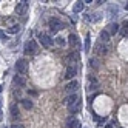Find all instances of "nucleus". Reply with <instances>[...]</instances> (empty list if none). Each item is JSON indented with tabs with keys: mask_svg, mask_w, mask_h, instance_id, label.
I'll use <instances>...</instances> for the list:
<instances>
[{
	"mask_svg": "<svg viewBox=\"0 0 128 128\" xmlns=\"http://www.w3.org/2000/svg\"><path fill=\"white\" fill-rule=\"evenodd\" d=\"M39 52V46L36 40H28L25 45V54H30V56H34V54Z\"/></svg>",
	"mask_w": 128,
	"mask_h": 128,
	"instance_id": "f257e3e1",
	"label": "nucleus"
},
{
	"mask_svg": "<svg viewBox=\"0 0 128 128\" xmlns=\"http://www.w3.org/2000/svg\"><path fill=\"white\" fill-rule=\"evenodd\" d=\"M50 30H51V32H54V34H56V32H59L62 28H63V23L57 19V17H54V19H50Z\"/></svg>",
	"mask_w": 128,
	"mask_h": 128,
	"instance_id": "f03ea898",
	"label": "nucleus"
},
{
	"mask_svg": "<svg viewBox=\"0 0 128 128\" xmlns=\"http://www.w3.org/2000/svg\"><path fill=\"white\" fill-rule=\"evenodd\" d=\"M16 70H17V72H20V74H25V72L28 71V62H26V59H19L17 60Z\"/></svg>",
	"mask_w": 128,
	"mask_h": 128,
	"instance_id": "7ed1b4c3",
	"label": "nucleus"
},
{
	"mask_svg": "<svg viewBox=\"0 0 128 128\" xmlns=\"http://www.w3.org/2000/svg\"><path fill=\"white\" fill-rule=\"evenodd\" d=\"M39 40H40V43L43 45L45 48H51L52 46V39L50 37L48 34H45V32H40L39 34Z\"/></svg>",
	"mask_w": 128,
	"mask_h": 128,
	"instance_id": "20e7f679",
	"label": "nucleus"
},
{
	"mask_svg": "<svg viewBox=\"0 0 128 128\" xmlns=\"http://www.w3.org/2000/svg\"><path fill=\"white\" fill-rule=\"evenodd\" d=\"M76 90H79V82L77 80H71L65 85V91L70 94H76Z\"/></svg>",
	"mask_w": 128,
	"mask_h": 128,
	"instance_id": "39448f33",
	"label": "nucleus"
},
{
	"mask_svg": "<svg viewBox=\"0 0 128 128\" xmlns=\"http://www.w3.org/2000/svg\"><path fill=\"white\" fill-rule=\"evenodd\" d=\"M76 72H77V68H76L74 65L68 66V68H66V71H65V79L71 82V80H72V77H76Z\"/></svg>",
	"mask_w": 128,
	"mask_h": 128,
	"instance_id": "423d86ee",
	"label": "nucleus"
},
{
	"mask_svg": "<svg viewBox=\"0 0 128 128\" xmlns=\"http://www.w3.org/2000/svg\"><path fill=\"white\" fill-rule=\"evenodd\" d=\"M77 102H79V96H77V94H70V96L65 99V102H63V104L70 108V106H72V105L77 104Z\"/></svg>",
	"mask_w": 128,
	"mask_h": 128,
	"instance_id": "0eeeda50",
	"label": "nucleus"
},
{
	"mask_svg": "<svg viewBox=\"0 0 128 128\" xmlns=\"http://www.w3.org/2000/svg\"><path fill=\"white\" fill-rule=\"evenodd\" d=\"M94 51H96L97 54H100V56H102V54L105 56V54H108V46H105L104 43H100V42H99V43H96Z\"/></svg>",
	"mask_w": 128,
	"mask_h": 128,
	"instance_id": "6e6552de",
	"label": "nucleus"
},
{
	"mask_svg": "<svg viewBox=\"0 0 128 128\" xmlns=\"http://www.w3.org/2000/svg\"><path fill=\"white\" fill-rule=\"evenodd\" d=\"M97 86H99V84H97L96 77L90 76V77H88V91H96V90H97Z\"/></svg>",
	"mask_w": 128,
	"mask_h": 128,
	"instance_id": "1a4fd4ad",
	"label": "nucleus"
},
{
	"mask_svg": "<svg viewBox=\"0 0 128 128\" xmlns=\"http://www.w3.org/2000/svg\"><path fill=\"white\" fill-rule=\"evenodd\" d=\"M26 8H28V2H20V3H17V6H16V12L17 14H23L26 11Z\"/></svg>",
	"mask_w": 128,
	"mask_h": 128,
	"instance_id": "9d476101",
	"label": "nucleus"
},
{
	"mask_svg": "<svg viewBox=\"0 0 128 128\" xmlns=\"http://www.w3.org/2000/svg\"><path fill=\"white\" fill-rule=\"evenodd\" d=\"M84 6H85V2H80V0H79V2H76L74 5H72V12H82V11H84Z\"/></svg>",
	"mask_w": 128,
	"mask_h": 128,
	"instance_id": "9b49d317",
	"label": "nucleus"
},
{
	"mask_svg": "<svg viewBox=\"0 0 128 128\" xmlns=\"http://www.w3.org/2000/svg\"><path fill=\"white\" fill-rule=\"evenodd\" d=\"M119 28H120V26H119L117 23H110V25H108V30H106V32H108V34H117L119 31H120Z\"/></svg>",
	"mask_w": 128,
	"mask_h": 128,
	"instance_id": "f8f14e48",
	"label": "nucleus"
},
{
	"mask_svg": "<svg viewBox=\"0 0 128 128\" xmlns=\"http://www.w3.org/2000/svg\"><path fill=\"white\" fill-rule=\"evenodd\" d=\"M80 126V122L77 119H68L66 120V128H79Z\"/></svg>",
	"mask_w": 128,
	"mask_h": 128,
	"instance_id": "ddd939ff",
	"label": "nucleus"
},
{
	"mask_svg": "<svg viewBox=\"0 0 128 128\" xmlns=\"http://www.w3.org/2000/svg\"><path fill=\"white\" fill-rule=\"evenodd\" d=\"M77 42H79V40H77V36H76V34H70V37H68V43L71 45L72 48H76V46H77Z\"/></svg>",
	"mask_w": 128,
	"mask_h": 128,
	"instance_id": "4468645a",
	"label": "nucleus"
},
{
	"mask_svg": "<svg viewBox=\"0 0 128 128\" xmlns=\"http://www.w3.org/2000/svg\"><path fill=\"white\" fill-rule=\"evenodd\" d=\"M19 31H20V25H17V23L11 25L10 28H8V32H10V34H17Z\"/></svg>",
	"mask_w": 128,
	"mask_h": 128,
	"instance_id": "2eb2a0df",
	"label": "nucleus"
},
{
	"mask_svg": "<svg viewBox=\"0 0 128 128\" xmlns=\"http://www.w3.org/2000/svg\"><path fill=\"white\" fill-rule=\"evenodd\" d=\"M110 42V34L106 31H102L100 32V43H108Z\"/></svg>",
	"mask_w": 128,
	"mask_h": 128,
	"instance_id": "dca6fc26",
	"label": "nucleus"
},
{
	"mask_svg": "<svg viewBox=\"0 0 128 128\" xmlns=\"http://www.w3.org/2000/svg\"><path fill=\"white\" fill-rule=\"evenodd\" d=\"M14 84H16L17 86H25V79H23L22 76H16V77H14Z\"/></svg>",
	"mask_w": 128,
	"mask_h": 128,
	"instance_id": "f3484780",
	"label": "nucleus"
},
{
	"mask_svg": "<svg viewBox=\"0 0 128 128\" xmlns=\"http://www.w3.org/2000/svg\"><path fill=\"white\" fill-rule=\"evenodd\" d=\"M99 65H100L99 59H96V57H91L90 59V66H93L94 70H99Z\"/></svg>",
	"mask_w": 128,
	"mask_h": 128,
	"instance_id": "a211bd4d",
	"label": "nucleus"
},
{
	"mask_svg": "<svg viewBox=\"0 0 128 128\" xmlns=\"http://www.w3.org/2000/svg\"><path fill=\"white\" fill-rule=\"evenodd\" d=\"M22 105H23L25 110H31L32 108V102L30 99H22Z\"/></svg>",
	"mask_w": 128,
	"mask_h": 128,
	"instance_id": "6ab92c4d",
	"label": "nucleus"
},
{
	"mask_svg": "<svg viewBox=\"0 0 128 128\" xmlns=\"http://www.w3.org/2000/svg\"><path fill=\"white\" fill-rule=\"evenodd\" d=\"M100 19H102V14H99V12L93 14V17H86V20H88V22H99Z\"/></svg>",
	"mask_w": 128,
	"mask_h": 128,
	"instance_id": "aec40b11",
	"label": "nucleus"
},
{
	"mask_svg": "<svg viewBox=\"0 0 128 128\" xmlns=\"http://www.w3.org/2000/svg\"><path fill=\"white\" fill-rule=\"evenodd\" d=\"M70 111H71L72 114H74V113H77V111H80V100H79L77 104H74L72 106H70Z\"/></svg>",
	"mask_w": 128,
	"mask_h": 128,
	"instance_id": "412c9836",
	"label": "nucleus"
},
{
	"mask_svg": "<svg viewBox=\"0 0 128 128\" xmlns=\"http://www.w3.org/2000/svg\"><path fill=\"white\" fill-rule=\"evenodd\" d=\"M90 48H91V40H90V34H86V37H85V51L90 52Z\"/></svg>",
	"mask_w": 128,
	"mask_h": 128,
	"instance_id": "4be33fe9",
	"label": "nucleus"
},
{
	"mask_svg": "<svg viewBox=\"0 0 128 128\" xmlns=\"http://www.w3.org/2000/svg\"><path fill=\"white\" fill-rule=\"evenodd\" d=\"M11 116L19 117V108H17V105H11Z\"/></svg>",
	"mask_w": 128,
	"mask_h": 128,
	"instance_id": "5701e85b",
	"label": "nucleus"
},
{
	"mask_svg": "<svg viewBox=\"0 0 128 128\" xmlns=\"http://www.w3.org/2000/svg\"><path fill=\"white\" fill-rule=\"evenodd\" d=\"M56 43L59 45V46H65V45H66V42H65V39H63V37H60V36H59V37H56Z\"/></svg>",
	"mask_w": 128,
	"mask_h": 128,
	"instance_id": "b1692460",
	"label": "nucleus"
},
{
	"mask_svg": "<svg viewBox=\"0 0 128 128\" xmlns=\"http://www.w3.org/2000/svg\"><path fill=\"white\" fill-rule=\"evenodd\" d=\"M120 31H122V34H124V36H126V34H128V20H125V22L122 23V30H120Z\"/></svg>",
	"mask_w": 128,
	"mask_h": 128,
	"instance_id": "393cba45",
	"label": "nucleus"
},
{
	"mask_svg": "<svg viewBox=\"0 0 128 128\" xmlns=\"http://www.w3.org/2000/svg\"><path fill=\"white\" fill-rule=\"evenodd\" d=\"M117 6H114V5H111V6H110V14H111V16H110V17H114L116 14H117Z\"/></svg>",
	"mask_w": 128,
	"mask_h": 128,
	"instance_id": "a878e982",
	"label": "nucleus"
},
{
	"mask_svg": "<svg viewBox=\"0 0 128 128\" xmlns=\"http://www.w3.org/2000/svg\"><path fill=\"white\" fill-rule=\"evenodd\" d=\"M0 37H2V40H3V42H6V40H8V36H6L5 32H2V31H0Z\"/></svg>",
	"mask_w": 128,
	"mask_h": 128,
	"instance_id": "bb28decb",
	"label": "nucleus"
},
{
	"mask_svg": "<svg viewBox=\"0 0 128 128\" xmlns=\"http://www.w3.org/2000/svg\"><path fill=\"white\" fill-rule=\"evenodd\" d=\"M11 128H26V126L22 124H14V125H11Z\"/></svg>",
	"mask_w": 128,
	"mask_h": 128,
	"instance_id": "cd10ccee",
	"label": "nucleus"
},
{
	"mask_svg": "<svg viewBox=\"0 0 128 128\" xmlns=\"http://www.w3.org/2000/svg\"><path fill=\"white\" fill-rule=\"evenodd\" d=\"M114 126V122H108L106 125H105V128H113Z\"/></svg>",
	"mask_w": 128,
	"mask_h": 128,
	"instance_id": "c85d7f7f",
	"label": "nucleus"
},
{
	"mask_svg": "<svg viewBox=\"0 0 128 128\" xmlns=\"http://www.w3.org/2000/svg\"><path fill=\"white\" fill-rule=\"evenodd\" d=\"M2 119H3V113H2V108H0V122H2Z\"/></svg>",
	"mask_w": 128,
	"mask_h": 128,
	"instance_id": "c756f323",
	"label": "nucleus"
},
{
	"mask_svg": "<svg viewBox=\"0 0 128 128\" xmlns=\"http://www.w3.org/2000/svg\"><path fill=\"white\" fill-rule=\"evenodd\" d=\"M2 90H3V86H2V85H0V93H2Z\"/></svg>",
	"mask_w": 128,
	"mask_h": 128,
	"instance_id": "7c9ffc66",
	"label": "nucleus"
},
{
	"mask_svg": "<svg viewBox=\"0 0 128 128\" xmlns=\"http://www.w3.org/2000/svg\"><path fill=\"white\" fill-rule=\"evenodd\" d=\"M125 10H126V11H128V5H125Z\"/></svg>",
	"mask_w": 128,
	"mask_h": 128,
	"instance_id": "2f4dec72",
	"label": "nucleus"
}]
</instances>
